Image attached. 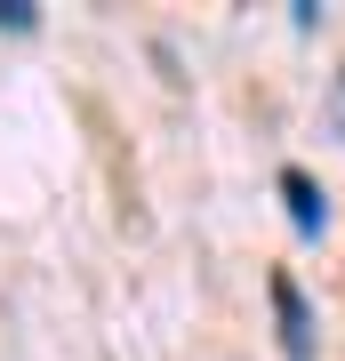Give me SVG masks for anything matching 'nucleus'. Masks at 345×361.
Returning <instances> with one entry per match:
<instances>
[{"label":"nucleus","mask_w":345,"mask_h":361,"mask_svg":"<svg viewBox=\"0 0 345 361\" xmlns=\"http://www.w3.org/2000/svg\"><path fill=\"white\" fill-rule=\"evenodd\" d=\"M273 313H282V353L289 361H313V313H305V297H297L289 273H273Z\"/></svg>","instance_id":"obj_1"},{"label":"nucleus","mask_w":345,"mask_h":361,"mask_svg":"<svg viewBox=\"0 0 345 361\" xmlns=\"http://www.w3.org/2000/svg\"><path fill=\"white\" fill-rule=\"evenodd\" d=\"M282 193H289L297 233H321V193H313V177H305V169H282Z\"/></svg>","instance_id":"obj_2"},{"label":"nucleus","mask_w":345,"mask_h":361,"mask_svg":"<svg viewBox=\"0 0 345 361\" xmlns=\"http://www.w3.org/2000/svg\"><path fill=\"white\" fill-rule=\"evenodd\" d=\"M0 25H8V32H32V0H0Z\"/></svg>","instance_id":"obj_3"}]
</instances>
